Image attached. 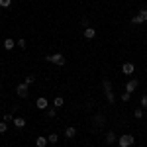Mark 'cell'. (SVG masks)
<instances>
[{"label":"cell","instance_id":"6da1fadb","mask_svg":"<svg viewBox=\"0 0 147 147\" xmlns=\"http://www.w3.org/2000/svg\"><path fill=\"white\" fill-rule=\"evenodd\" d=\"M102 88H104V94H106L108 102L114 104V102H116V96H114V90H112V82H110L108 79H104L102 80Z\"/></svg>","mask_w":147,"mask_h":147},{"label":"cell","instance_id":"7a4b0ae2","mask_svg":"<svg viewBox=\"0 0 147 147\" xmlns=\"http://www.w3.org/2000/svg\"><path fill=\"white\" fill-rule=\"evenodd\" d=\"M45 61H49V63H53V65H59V67H63L67 61H65V55L63 53H53V55H47Z\"/></svg>","mask_w":147,"mask_h":147},{"label":"cell","instance_id":"3957f363","mask_svg":"<svg viewBox=\"0 0 147 147\" xmlns=\"http://www.w3.org/2000/svg\"><path fill=\"white\" fill-rule=\"evenodd\" d=\"M118 145H120V147H131V145H134V137L129 136V134L120 136V137H118Z\"/></svg>","mask_w":147,"mask_h":147},{"label":"cell","instance_id":"277c9868","mask_svg":"<svg viewBox=\"0 0 147 147\" xmlns=\"http://www.w3.org/2000/svg\"><path fill=\"white\" fill-rule=\"evenodd\" d=\"M16 94H18L20 98H28V94H30V88H28V84H26V82L18 84V86H16Z\"/></svg>","mask_w":147,"mask_h":147},{"label":"cell","instance_id":"5b68a950","mask_svg":"<svg viewBox=\"0 0 147 147\" xmlns=\"http://www.w3.org/2000/svg\"><path fill=\"white\" fill-rule=\"evenodd\" d=\"M137 86H139V80H136V79L127 80V82H125V92H129V94H134V90H136Z\"/></svg>","mask_w":147,"mask_h":147},{"label":"cell","instance_id":"8992f818","mask_svg":"<svg viewBox=\"0 0 147 147\" xmlns=\"http://www.w3.org/2000/svg\"><path fill=\"white\" fill-rule=\"evenodd\" d=\"M134 71H136V65L129 63V61L122 65V73H124V75H134Z\"/></svg>","mask_w":147,"mask_h":147},{"label":"cell","instance_id":"52a82bcc","mask_svg":"<svg viewBox=\"0 0 147 147\" xmlns=\"http://www.w3.org/2000/svg\"><path fill=\"white\" fill-rule=\"evenodd\" d=\"M35 106H37V110H47V108H49V102H47V98L39 96L37 102H35Z\"/></svg>","mask_w":147,"mask_h":147},{"label":"cell","instance_id":"ba28073f","mask_svg":"<svg viewBox=\"0 0 147 147\" xmlns=\"http://www.w3.org/2000/svg\"><path fill=\"white\" fill-rule=\"evenodd\" d=\"M116 139H118V137H116V134H114V131H108V134L104 136V141H106L108 145H112V143H116Z\"/></svg>","mask_w":147,"mask_h":147},{"label":"cell","instance_id":"9c48e42d","mask_svg":"<svg viewBox=\"0 0 147 147\" xmlns=\"http://www.w3.org/2000/svg\"><path fill=\"white\" fill-rule=\"evenodd\" d=\"M75 136H77V127H73V125H69L67 129H65V137H67V139H73Z\"/></svg>","mask_w":147,"mask_h":147},{"label":"cell","instance_id":"30bf717a","mask_svg":"<svg viewBox=\"0 0 147 147\" xmlns=\"http://www.w3.org/2000/svg\"><path fill=\"white\" fill-rule=\"evenodd\" d=\"M14 47H16V41L10 39V37H6V39H4V49H6V51H10V49H14Z\"/></svg>","mask_w":147,"mask_h":147},{"label":"cell","instance_id":"8fae6325","mask_svg":"<svg viewBox=\"0 0 147 147\" xmlns=\"http://www.w3.org/2000/svg\"><path fill=\"white\" fill-rule=\"evenodd\" d=\"M94 35H96V30L94 28H84V37L86 39H94Z\"/></svg>","mask_w":147,"mask_h":147},{"label":"cell","instance_id":"7c38bea8","mask_svg":"<svg viewBox=\"0 0 147 147\" xmlns=\"http://www.w3.org/2000/svg\"><path fill=\"white\" fill-rule=\"evenodd\" d=\"M12 124L16 125L18 129H22L24 125H26V120H24V118H14V122H12Z\"/></svg>","mask_w":147,"mask_h":147},{"label":"cell","instance_id":"4fadbf2b","mask_svg":"<svg viewBox=\"0 0 147 147\" xmlns=\"http://www.w3.org/2000/svg\"><path fill=\"white\" fill-rule=\"evenodd\" d=\"M47 143H49L47 137H37V139H35V145H37V147H45Z\"/></svg>","mask_w":147,"mask_h":147},{"label":"cell","instance_id":"5bb4252c","mask_svg":"<svg viewBox=\"0 0 147 147\" xmlns=\"http://www.w3.org/2000/svg\"><path fill=\"white\" fill-rule=\"evenodd\" d=\"M63 104H65V100L61 96H57L55 100H53V108H63Z\"/></svg>","mask_w":147,"mask_h":147},{"label":"cell","instance_id":"9a60e30c","mask_svg":"<svg viewBox=\"0 0 147 147\" xmlns=\"http://www.w3.org/2000/svg\"><path fill=\"white\" fill-rule=\"evenodd\" d=\"M24 82H26V84L30 86L32 82H35V75H26V79H24Z\"/></svg>","mask_w":147,"mask_h":147},{"label":"cell","instance_id":"2e32d148","mask_svg":"<svg viewBox=\"0 0 147 147\" xmlns=\"http://www.w3.org/2000/svg\"><path fill=\"white\" fill-rule=\"evenodd\" d=\"M94 124H96V125H100V127H102V125H104V116H100V114H98V116L94 118Z\"/></svg>","mask_w":147,"mask_h":147},{"label":"cell","instance_id":"e0dca14e","mask_svg":"<svg viewBox=\"0 0 147 147\" xmlns=\"http://www.w3.org/2000/svg\"><path fill=\"white\" fill-rule=\"evenodd\" d=\"M131 24H136V26H139V24H143V20H141V16H139V14H136V16L131 18Z\"/></svg>","mask_w":147,"mask_h":147},{"label":"cell","instance_id":"ac0fdd59","mask_svg":"<svg viewBox=\"0 0 147 147\" xmlns=\"http://www.w3.org/2000/svg\"><path fill=\"white\" fill-rule=\"evenodd\" d=\"M4 122H6V124H8V122H14V114L6 112V114H4Z\"/></svg>","mask_w":147,"mask_h":147},{"label":"cell","instance_id":"d6986e66","mask_svg":"<svg viewBox=\"0 0 147 147\" xmlns=\"http://www.w3.org/2000/svg\"><path fill=\"white\" fill-rule=\"evenodd\" d=\"M134 116H136L137 120H141V118H143V108H136V112H134Z\"/></svg>","mask_w":147,"mask_h":147},{"label":"cell","instance_id":"ffe728a7","mask_svg":"<svg viewBox=\"0 0 147 147\" xmlns=\"http://www.w3.org/2000/svg\"><path fill=\"white\" fill-rule=\"evenodd\" d=\"M45 114L49 116V118H55V114H57V108H47Z\"/></svg>","mask_w":147,"mask_h":147},{"label":"cell","instance_id":"44dd1931","mask_svg":"<svg viewBox=\"0 0 147 147\" xmlns=\"http://www.w3.org/2000/svg\"><path fill=\"white\" fill-rule=\"evenodd\" d=\"M47 139H49V143H57L59 141V136L57 134H51V136H47Z\"/></svg>","mask_w":147,"mask_h":147},{"label":"cell","instance_id":"7402d4cb","mask_svg":"<svg viewBox=\"0 0 147 147\" xmlns=\"http://www.w3.org/2000/svg\"><path fill=\"white\" fill-rule=\"evenodd\" d=\"M0 6H2V8H10L12 0H0Z\"/></svg>","mask_w":147,"mask_h":147},{"label":"cell","instance_id":"603a6c76","mask_svg":"<svg viewBox=\"0 0 147 147\" xmlns=\"http://www.w3.org/2000/svg\"><path fill=\"white\" fill-rule=\"evenodd\" d=\"M139 16H141L143 22H147V8H141V10H139Z\"/></svg>","mask_w":147,"mask_h":147},{"label":"cell","instance_id":"cb8c5ba5","mask_svg":"<svg viewBox=\"0 0 147 147\" xmlns=\"http://www.w3.org/2000/svg\"><path fill=\"white\" fill-rule=\"evenodd\" d=\"M6 129H8V124L2 120V122H0V134H6Z\"/></svg>","mask_w":147,"mask_h":147},{"label":"cell","instance_id":"d4e9b609","mask_svg":"<svg viewBox=\"0 0 147 147\" xmlns=\"http://www.w3.org/2000/svg\"><path fill=\"white\" fill-rule=\"evenodd\" d=\"M16 45L20 47V49H26V45H28V43H26V39H18V41H16Z\"/></svg>","mask_w":147,"mask_h":147},{"label":"cell","instance_id":"484cf974","mask_svg":"<svg viewBox=\"0 0 147 147\" xmlns=\"http://www.w3.org/2000/svg\"><path fill=\"white\" fill-rule=\"evenodd\" d=\"M129 98H131L129 92H124V94H122V102H129Z\"/></svg>","mask_w":147,"mask_h":147},{"label":"cell","instance_id":"4316f807","mask_svg":"<svg viewBox=\"0 0 147 147\" xmlns=\"http://www.w3.org/2000/svg\"><path fill=\"white\" fill-rule=\"evenodd\" d=\"M139 102H141V108H147V94H145V96H141V100H139Z\"/></svg>","mask_w":147,"mask_h":147},{"label":"cell","instance_id":"83f0119b","mask_svg":"<svg viewBox=\"0 0 147 147\" xmlns=\"http://www.w3.org/2000/svg\"><path fill=\"white\" fill-rule=\"evenodd\" d=\"M0 88H2V82H0Z\"/></svg>","mask_w":147,"mask_h":147}]
</instances>
